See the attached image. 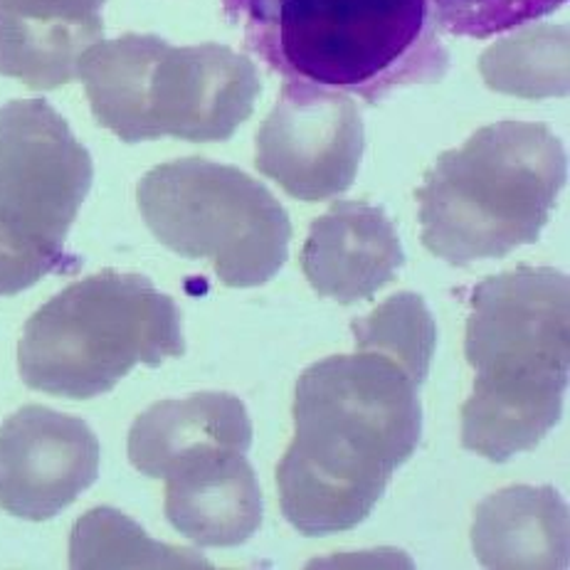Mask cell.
I'll return each mask as SVG.
<instances>
[{
    "label": "cell",
    "mask_w": 570,
    "mask_h": 570,
    "mask_svg": "<svg viewBox=\"0 0 570 570\" xmlns=\"http://www.w3.org/2000/svg\"><path fill=\"white\" fill-rule=\"evenodd\" d=\"M417 387L401 363L371 348L299 375L294 438L277 466L282 514L296 531L341 533L371 517L420 442Z\"/></svg>",
    "instance_id": "1"
},
{
    "label": "cell",
    "mask_w": 570,
    "mask_h": 570,
    "mask_svg": "<svg viewBox=\"0 0 570 570\" xmlns=\"http://www.w3.org/2000/svg\"><path fill=\"white\" fill-rule=\"evenodd\" d=\"M470 306L464 356L476 379L462 405V448L501 464L533 450L561 420L570 363L568 277L521 265L476 284Z\"/></svg>",
    "instance_id": "2"
},
{
    "label": "cell",
    "mask_w": 570,
    "mask_h": 570,
    "mask_svg": "<svg viewBox=\"0 0 570 570\" xmlns=\"http://www.w3.org/2000/svg\"><path fill=\"white\" fill-rule=\"evenodd\" d=\"M245 48L284 82L381 105L450 70L430 0H220Z\"/></svg>",
    "instance_id": "3"
},
{
    "label": "cell",
    "mask_w": 570,
    "mask_h": 570,
    "mask_svg": "<svg viewBox=\"0 0 570 570\" xmlns=\"http://www.w3.org/2000/svg\"><path fill=\"white\" fill-rule=\"evenodd\" d=\"M566 184V151L543 124L497 121L444 151L415 190L428 253L466 267L533 245Z\"/></svg>",
    "instance_id": "4"
},
{
    "label": "cell",
    "mask_w": 570,
    "mask_h": 570,
    "mask_svg": "<svg viewBox=\"0 0 570 570\" xmlns=\"http://www.w3.org/2000/svg\"><path fill=\"white\" fill-rule=\"evenodd\" d=\"M79 77L97 124L127 144L158 136L225 141L259 95L255 65L230 48H170L136 32L89 50Z\"/></svg>",
    "instance_id": "5"
},
{
    "label": "cell",
    "mask_w": 570,
    "mask_h": 570,
    "mask_svg": "<svg viewBox=\"0 0 570 570\" xmlns=\"http://www.w3.org/2000/svg\"><path fill=\"white\" fill-rule=\"evenodd\" d=\"M184 353L176 302L151 279L105 269L70 284L28 318L18 366L32 391L89 401L139 363L154 368Z\"/></svg>",
    "instance_id": "6"
},
{
    "label": "cell",
    "mask_w": 570,
    "mask_h": 570,
    "mask_svg": "<svg viewBox=\"0 0 570 570\" xmlns=\"http://www.w3.org/2000/svg\"><path fill=\"white\" fill-rule=\"evenodd\" d=\"M92 186V158L48 101L0 111V296L82 262L65 249Z\"/></svg>",
    "instance_id": "7"
},
{
    "label": "cell",
    "mask_w": 570,
    "mask_h": 570,
    "mask_svg": "<svg viewBox=\"0 0 570 570\" xmlns=\"http://www.w3.org/2000/svg\"><path fill=\"white\" fill-rule=\"evenodd\" d=\"M139 205L166 247L208 257L227 287H259L287 262V213L265 186L237 168L205 158L158 166L141 180Z\"/></svg>",
    "instance_id": "8"
},
{
    "label": "cell",
    "mask_w": 570,
    "mask_h": 570,
    "mask_svg": "<svg viewBox=\"0 0 570 570\" xmlns=\"http://www.w3.org/2000/svg\"><path fill=\"white\" fill-rule=\"evenodd\" d=\"M366 146L361 109L336 89L284 82L257 136L259 174L292 198L318 203L348 190Z\"/></svg>",
    "instance_id": "9"
},
{
    "label": "cell",
    "mask_w": 570,
    "mask_h": 570,
    "mask_svg": "<svg viewBox=\"0 0 570 570\" xmlns=\"http://www.w3.org/2000/svg\"><path fill=\"white\" fill-rule=\"evenodd\" d=\"M99 440L85 420L26 405L0 428V509L26 521L60 514L97 482Z\"/></svg>",
    "instance_id": "10"
},
{
    "label": "cell",
    "mask_w": 570,
    "mask_h": 570,
    "mask_svg": "<svg viewBox=\"0 0 570 570\" xmlns=\"http://www.w3.org/2000/svg\"><path fill=\"white\" fill-rule=\"evenodd\" d=\"M166 519L208 549L245 543L262 523V492L247 452L227 442H196L164 466Z\"/></svg>",
    "instance_id": "11"
},
{
    "label": "cell",
    "mask_w": 570,
    "mask_h": 570,
    "mask_svg": "<svg viewBox=\"0 0 570 570\" xmlns=\"http://www.w3.org/2000/svg\"><path fill=\"white\" fill-rule=\"evenodd\" d=\"M405 255L387 215L366 200H336L309 227L302 269L318 296L356 304L393 282Z\"/></svg>",
    "instance_id": "12"
},
{
    "label": "cell",
    "mask_w": 570,
    "mask_h": 570,
    "mask_svg": "<svg viewBox=\"0 0 570 570\" xmlns=\"http://www.w3.org/2000/svg\"><path fill=\"white\" fill-rule=\"evenodd\" d=\"M105 0H0V72L32 89L72 82L89 45L105 36Z\"/></svg>",
    "instance_id": "13"
},
{
    "label": "cell",
    "mask_w": 570,
    "mask_h": 570,
    "mask_svg": "<svg viewBox=\"0 0 570 570\" xmlns=\"http://www.w3.org/2000/svg\"><path fill=\"white\" fill-rule=\"evenodd\" d=\"M472 546L484 568H568V507L551 487H509L476 507Z\"/></svg>",
    "instance_id": "14"
},
{
    "label": "cell",
    "mask_w": 570,
    "mask_h": 570,
    "mask_svg": "<svg viewBox=\"0 0 570 570\" xmlns=\"http://www.w3.org/2000/svg\"><path fill=\"white\" fill-rule=\"evenodd\" d=\"M205 440L237 444L245 452L253 448V423L239 397L208 391L151 405L134 420L129 460L141 474L161 479L176 452Z\"/></svg>",
    "instance_id": "15"
},
{
    "label": "cell",
    "mask_w": 570,
    "mask_h": 570,
    "mask_svg": "<svg viewBox=\"0 0 570 570\" xmlns=\"http://www.w3.org/2000/svg\"><path fill=\"white\" fill-rule=\"evenodd\" d=\"M72 568H210L190 549H174L148 535L114 509H95L75 523L70 539Z\"/></svg>",
    "instance_id": "16"
},
{
    "label": "cell",
    "mask_w": 570,
    "mask_h": 570,
    "mask_svg": "<svg viewBox=\"0 0 570 570\" xmlns=\"http://www.w3.org/2000/svg\"><path fill=\"white\" fill-rule=\"evenodd\" d=\"M351 332L358 348L379 351L423 385L435 356L438 326L423 296L401 292L387 296L368 316L353 318Z\"/></svg>",
    "instance_id": "17"
},
{
    "label": "cell",
    "mask_w": 570,
    "mask_h": 570,
    "mask_svg": "<svg viewBox=\"0 0 570 570\" xmlns=\"http://www.w3.org/2000/svg\"><path fill=\"white\" fill-rule=\"evenodd\" d=\"M442 32L487 40L556 13L566 0H430Z\"/></svg>",
    "instance_id": "18"
}]
</instances>
